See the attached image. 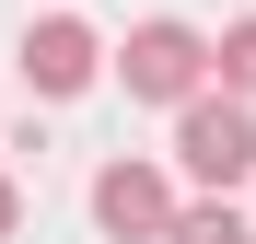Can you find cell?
<instances>
[{"label":"cell","mask_w":256,"mask_h":244,"mask_svg":"<svg viewBox=\"0 0 256 244\" xmlns=\"http://www.w3.org/2000/svg\"><path fill=\"white\" fill-rule=\"evenodd\" d=\"M163 244H256V233H244V210H233V198H198V210H175V221H163Z\"/></svg>","instance_id":"obj_5"},{"label":"cell","mask_w":256,"mask_h":244,"mask_svg":"<svg viewBox=\"0 0 256 244\" xmlns=\"http://www.w3.org/2000/svg\"><path fill=\"white\" fill-rule=\"evenodd\" d=\"M24 81L47 105H70V93H94L105 81V35L94 23H70V12H47V23H24Z\"/></svg>","instance_id":"obj_3"},{"label":"cell","mask_w":256,"mask_h":244,"mask_svg":"<svg viewBox=\"0 0 256 244\" xmlns=\"http://www.w3.org/2000/svg\"><path fill=\"white\" fill-rule=\"evenodd\" d=\"M12 221H24V186H12V175H0V244H12Z\"/></svg>","instance_id":"obj_7"},{"label":"cell","mask_w":256,"mask_h":244,"mask_svg":"<svg viewBox=\"0 0 256 244\" xmlns=\"http://www.w3.org/2000/svg\"><path fill=\"white\" fill-rule=\"evenodd\" d=\"M175 163H186L210 198H233V186L256 175V116H244V93H198V105H175Z\"/></svg>","instance_id":"obj_2"},{"label":"cell","mask_w":256,"mask_h":244,"mask_svg":"<svg viewBox=\"0 0 256 244\" xmlns=\"http://www.w3.org/2000/svg\"><path fill=\"white\" fill-rule=\"evenodd\" d=\"M94 221L116 244H163V221H175V186L152 175V163H105L94 175Z\"/></svg>","instance_id":"obj_4"},{"label":"cell","mask_w":256,"mask_h":244,"mask_svg":"<svg viewBox=\"0 0 256 244\" xmlns=\"http://www.w3.org/2000/svg\"><path fill=\"white\" fill-rule=\"evenodd\" d=\"M210 81L256 105V12H244V23H222V47H210Z\"/></svg>","instance_id":"obj_6"},{"label":"cell","mask_w":256,"mask_h":244,"mask_svg":"<svg viewBox=\"0 0 256 244\" xmlns=\"http://www.w3.org/2000/svg\"><path fill=\"white\" fill-rule=\"evenodd\" d=\"M116 81H128V105H198V93H210V35H198V23H175V12L128 23Z\"/></svg>","instance_id":"obj_1"}]
</instances>
